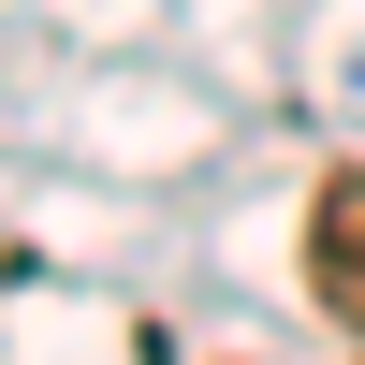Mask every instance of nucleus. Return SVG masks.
Listing matches in <instances>:
<instances>
[{"label":"nucleus","mask_w":365,"mask_h":365,"mask_svg":"<svg viewBox=\"0 0 365 365\" xmlns=\"http://www.w3.org/2000/svg\"><path fill=\"white\" fill-rule=\"evenodd\" d=\"M307 292L336 307V336H365V175H322V205H307Z\"/></svg>","instance_id":"f257e3e1"}]
</instances>
